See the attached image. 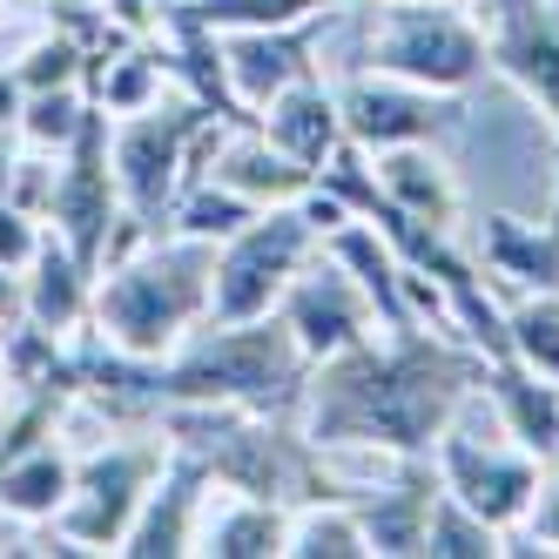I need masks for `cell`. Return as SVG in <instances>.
Returning <instances> with one entry per match:
<instances>
[{
  "label": "cell",
  "instance_id": "cell-4",
  "mask_svg": "<svg viewBox=\"0 0 559 559\" xmlns=\"http://www.w3.org/2000/svg\"><path fill=\"white\" fill-rule=\"evenodd\" d=\"M229 122L210 115L195 95H182L176 108H135V115H108V163H115V189L122 210L142 229H163L176 195L210 169V148Z\"/></svg>",
  "mask_w": 559,
  "mask_h": 559
},
{
  "label": "cell",
  "instance_id": "cell-15",
  "mask_svg": "<svg viewBox=\"0 0 559 559\" xmlns=\"http://www.w3.org/2000/svg\"><path fill=\"white\" fill-rule=\"evenodd\" d=\"M478 391L492 397V418H499V431L512 438L519 452H533L539 465L559 459V384L552 378L526 371L519 357H486Z\"/></svg>",
  "mask_w": 559,
  "mask_h": 559
},
{
  "label": "cell",
  "instance_id": "cell-30",
  "mask_svg": "<svg viewBox=\"0 0 559 559\" xmlns=\"http://www.w3.org/2000/svg\"><path fill=\"white\" fill-rule=\"evenodd\" d=\"M21 317H27V284H21V270L0 263V337H8Z\"/></svg>",
  "mask_w": 559,
  "mask_h": 559
},
{
  "label": "cell",
  "instance_id": "cell-5",
  "mask_svg": "<svg viewBox=\"0 0 559 559\" xmlns=\"http://www.w3.org/2000/svg\"><path fill=\"white\" fill-rule=\"evenodd\" d=\"M365 68L465 95L486 74V34L472 21V0H378L365 21Z\"/></svg>",
  "mask_w": 559,
  "mask_h": 559
},
{
  "label": "cell",
  "instance_id": "cell-8",
  "mask_svg": "<svg viewBox=\"0 0 559 559\" xmlns=\"http://www.w3.org/2000/svg\"><path fill=\"white\" fill-rule=\"evenodd\" d=\"M431 472H438V486H445L459 506H472L486 526H499V533H512L519 519H526V506H533V492H539V459L533 452H519L512 438L499 431V418H492V438L486 431H465L459 418L431 438Z\"/></svg>",
  "mask_w": 559,
  "mask_h": 559
},
{
  "label": "cell",
  "instance_id": "cell-13",
  "mask_svg": "<svg viewBox=\"0 0 559 559\" xmlns=\"http://www.w3.org/2000/svg\"><path fill=\"white\" fill-rule=\"evenodd\" d=\"M203 492H210V465L169 445L155 486L142 492L135 519H129V539H122V559H182L189 539H195V512H203Z\"/></svg>",
  "mask_w": 559,
  "mask_h": 559
},
{
  "label": "cell",
  "instance_id": "cell-31",
  "mask_svg": "<svg viewBox=\"0 0 559 559\" xmlns=\"http://www.w3.org/2000/svg\"><path fill=\"white\" fill-rule=\"evenodd\" d=\"M21 102H27V88H21V74H14V61L0 68V129H14V115H21Z\"/></svg>",
  "mask_w": 559,
  "mask_h": 559
},
{
  "label": "cell",
  "instance_id": "cell-12",
  "mask_svg": "<svg viewBox=\"0 0 559 559\" xmlns=\"http://www.w3.org/2000/svg\"><path fill=\"white\" fill-rule=\"evenodd\" d=\"M331 14L317 21H290V27H216L223 34V74H229V95L243 115H257L270 95H284L297 74H310L317 61V27H324Z\"/></svg>",
  "mask_w": 559,
  "mask_h": 559
},
{
  "label": "cell",
  "instance_id": "cell-19",
  "mask_svg": "<svg viewBox=\"0 0 559 559\" xmlns=\"http://www.w3.org/2000/svg\"><path fill=\"white\" fill-rule=\"evenodd\" d=\"M257 129L276 142V148H290L304 169H317L324 155L344 142V108H337V88L324 82V74H297V82L284 95H270L257 108Z\"/></svg>",
  "mask_w": 559,
  "mask_h": 559
},
{
  "label": "cell",
  "instance_id": "cell-23",
  "mask_svg": "<svg viewBox=\"0 0 559 559\" xmlns=\"http://www.w3.org/2000/svg\"><path fill=\"white\" fill-rule=\"evenodd\" d=\"M506 357L559 384V290H519L506 304Z\"/></svg>",
  "mask_w": 559,
  "mask_h": 559
},
{
  "label": "cell",
  "instance_id": "cell-26",
  "mask_svg": "<svg viewBox=\"0 0 559 559\" xmlns=\"http://www.w3.org/2000/svg\"><path fill=\"white\" fill-rule=\"evenodd\" d=\"M250 216H257V203H243L236 189H223V182H210V176H195V182L176 195V210H169L163 229H182V236H203V243H223V236L243 229Z\"/></svg>",
  "mask_w": 559,
  "mask_h": 559
},
{
  "label": "cell",
  "instance_id": "cell-16",
  "mask_svg": "<svg viewBox=\"0 0 559 559\" xmlns=\"http://www.w3.org/2000/svg\"><path fill=\"white\" fill-rule=\"evenodd\" d=\"M371 169H378V189L391 195L397 216H412V223H425V229H445V236H452V223H459V176H452L445 155H438V142L378 148Z\"/></svg>",
  "mask_w": 559,
  "mask_h": 559
},
{
  "label": "cell",
  "instance_id": "cell-34",
  "mask_svg": "<svg viewBox=\"0 0 559 559\" xmlns=\"http://www.w3.org/2000/svg\"><path fill=\"white\" fill-rule=\"evenodd\" d=\"M552 129H559V122H552Z\"/></svg>",
  "mask_w": 559,
  "mask_h": 559
},
{
  "label": "cell",
  "instance_id": "cell-22",
  "mask_svg": "<svg viewBox=\"0 0 559 559\" xmlns=\"http://www.w3.org/2000/svg\"><path fill=\"white\" fill-rule=\"evenodd\" d=\"M284 559H371V539L357 526L344 492H317L284 512Z\"/></svg>",
  "mask_w": 559,
  "mask_h": 559
},
{
  "label": "cell",
  "instance_id": "cell-29",
  "mask_svg": "<svg viewBox=\"0 0 559 559\" xmlns=\"http://www.w3.org/2000/svg\"><path fill=\"white\" fill-rule=\"evenodd\" d=\"M41 216H27V210H14L8 195H0V263L8 270H27L34 263V250H41Z\"/></svg>",
  "mask_w": 559,
  "mask_h": 559
},
{
  "label": "cell",
  "instance_id": "cell-11",
  "mask_svg": "<svg viewBox=\"0 0 559 559\" xmlns=\"http://www.w3.org/2000/svg\"><path fill=\"white\" fill-rule=\"evenodd\" d=\"M472 21L486 34V68L559 122V0H472Z\"/></svg>",
  "mask_w": 559,
  "mask_h": 559
},
{
  "label": "cell",
  "instance_id": "cell-27",
  "mask_svg": "<svg viewBox=\"0 0 559 559\" xmlns=\"http://www.w3.org/2000/svg\"><path fill=\"white\" fill-rule=\"evenodd\" d=\"M14 74H21L27 95H41V88H82L88 82V48L74 41L68 27H55V34H41V41L14 61Z\"/></svg>",
  "mask_w": 559,
  "mask_h": 559
},
{
  "label": "cell",
  "instance_id": "cell-14",
  "mask_svg": "<svg viewBox=\"0 0 559 559\" xmlns=\"http://www.w3.org/2000/svg\"><path fill=\"white\" fill-rule=\"evenodd\" d=\"M203 176L223 182V189H236V195H243V203H257V210L297 203V195H310V182H317V169H304L290 148H276V142L257 129V115H250V122H229V129L216 135Z\"/></svg>",
  "mask_w": 559,
  "mask_h": 559
},
{
  "label": "cell",
  "instance_id": "cell-18",
  "mask_svg": "<svg viewBox=\"0 0 559 559\" xmlns=\"http://www.w3.org/2000/svg\"><path fill=\"white\" fill-rule=\"evenodd\" d=\"M284 512L290 506L229 492V486H216V478H210L189 552H203V559H276V552H284Z\"/></svg>",
  "mask_w": 559,
  "mask_h": 559
},
{
  "label": "cell",
  "instance_id": "cell-28",
  "mask_svg": "<svg viewBox=\"0 0 559 559\" xmlns=\"http://www.w3.org/2000/svg\"><path fill=\"white\" fill-rule=\"evenodd\" d=\"M499 552H559V459L539 472V492H533L526 519L499 539Z\"/></svg>",
  "mask_w": 559,
  "mask_h": 559
},
{
  "label": "cell",
  "instance_id": "cell-7",
  "mask_svg": "<svg viewBox=\"0 0 559 559\" xmlns=\"http://www.w3.org/2000/svg\"><path fill=\"white\" fill-rule=\"evenodd\" d=\"M169 445L163 438H122V445H102L88 459H74V486L61 499V512L48 519L55 539L68 552H122L129 519L142 506V492L155 486Z\"/></svg>",
  "mask_w": 559,
  "mask_h": 559
},
{
  "label": "cell",
  "instance_id": "cell-24",
  "mask_svg": "<svg viewBox=\"0 0 559 559\" xmlns=\"http://www.w3.org/2000/svg\"><path fill=\"white\" fill-rule=\"evenodd\" d=\"M499 526H486L472 506H459L445 486L431 492V512H425V559H499Z\"/></svg>",
  "mask_w": 559,
  "mask_h": 559
},
{
  "label": "cell",
  "instance_id": "cell-33",
  "mask_svg": "<svg viewBox=\"0 0 559 559\" xmlns=\"http://www.w3.org/2000/svg\"><path fill=\"white\" fill-rule=\"evenodd\" d=\"M546 223L559 229V155H552V203H546Z\"/></svg>",
  "mask_w": 559,
  "mask_h": 559
},
{
  "label": "cell",
  "instance_id": "cell-2",
  "mask_svg": "<svg viewBox=\"0 0 559 559\" xmlns=\"http://www.w3.org/2000/svg\"><path fill=\"white\" fill-rule=\"evenodd\" d=\"M210 276H216V243L182 229H148L129 257H115L95 276V310L88 331L115 344L122 357H169L195 324H210Z\"/></svg>",
  "mask_w": 559,
  "mask_h": 559
},
{
  "label": "cell",
  "instance_id": "cell-10",
  "mask_svg": "<svg viewBox=\"0 0 559 559\" xmlns=\"http://www.w3.org/2000/svg\"><path fill=\"white\" fill-rule=\"evenodd\" d=\"M276 317L290 324V337H297V350L310 357V365H324V357H337V350H350V344H365L371 331H384L378 324V304L365 297V284L317 243V257L290 276V290H284V304H276Z\"/></svg>",
  "mask_w": 559,
  "mask_h": 559
},
{
  "label": "cell",
  "instance_id": "cell-6",
  "mask_svg": "<svg viewBox=\"0 0 559 559\" xmlns=\"http://www.w3.org/2000/svg\"><path fill=\"white\" fill-rule=\"evenodd\" d=\"M324 236L310 229L297 203L257 210L243 229H229L216 243V276H210V324H243V317H270L284 304L290 276L317 257Z\"/></svg>",
  "mask_w": 559,
  "mask_h": 559
},
{
  "label": "cell",
  "instance_id": "cell-25",
  "mask_svg": "<svg viewBox=\"0 0 559 559\" xmlns=\"http://www.w3.org/2000/svg\"><path fill=\"white\" fill-rule=\"evenodd\" d=\"M95 115L88 88H41V95H27L21 115H14V135L21 148H41V155H61L74 135H82V122Z\"/></svg>",
  "mask_w": 559,
  "mask_h": 559
},
{
  "label": "cell",
  "instance_id": "cell-32",
  "mask_svg": "<svg viewBox=\"0 0 559 559\" xmlns=\"http://www.w3.org/2000/svg\"><path fill=\"white\" fill-rule=\"evenodd\" d=\"M0 552H27V546H21V533L8 526V512H0Z\"/></svg>",
  "mask_w": 559,
  "mask_h": 559
},
{
  "label": "cell",
  "instance_id": "cell-20",
  "mask_svg": "<svg viewBox=\"0 0 559 559\" xmlns=\"http://www.w3.org/2000/svg\"><path fill=\"white\" fill-rule=\"evenodd\" d=\"M478 270L506 290H559V229L526 216H478Z\"/></svg>",
  "mask_w": 559,
  "mask_h": 559
},
{
  "label": "cell",
  "instance_id": "cell-3",
  "mask_svg": "<svg viewBox=\"0 0 559 559\" xmlns=\"http://www.w3.org/2000/svg\"><path fill=\"white\" fill-rule=\"evenodd\" d=\"M155 405H236L297 418L310 357L297 350L284 317H243V324H195L169 357L148 365Z\"/></svg>",
  "mask_w": 559,
  "mask_h": 559
},
{
  "label": "cell",
  "instance_id": "cell-9",
  "mask_svg": "<svg viewBox=\"0 0 559 559\" xmlns=\"http://www.w3.org/2000/svg\"><path fill=\"white\" fill-rule=\"evenodd\" d=\"M337 108H344V135L371 155L397 142H445L465 122V95L405 82V74H384V68H357L337 88Z\"/></svg>",
  "mask_w": 559,
  "mask_h": 559
},
{
  "label": "cell",
  "instance_id": "cell-17",
  "mask_svg": "<svg viewBox=\"0 0 559 559\" xmlns=\"http://www.w3.org/2000/svg\"><path fill=\"white\" fill-rule=\"evenodd\" d=\"M27 284V324L48 331L61 344H74L88 331V310H95V270L74 257L61 236H41V250H34V263L21 270Z\"/></svg>",
  "mask_w": 559,
  "mask_h": 559
},
{
  "label": "cell",
  "instance_id": "cell-21",
  "mask_svg": "<svg viewBox=\"0 0 559 559\" xmlns=\"http://www.w3.org/2000/svg\"><path fill=\"white\" fill-rule=\"evenodd\" d=\"M74 486V459L61 445H34L21 459H0V512L14 526H48Z\"/></svg>",
  "mask_w": 559,
  "mask_h": 559
},
{
  "label": "cell",
  "instance_id": "cell-1",
  "mask_svg": "<svg viewBox=\"0 0 559 559\" xmlns=\"http://www.w3.org/2000/svg\"><path fill=\"white\" fill-rule=\"evenodd\" d=\"M478 357L459 331L405 324V331H371L324 365H310L297 425L317 452L337 445H378V452H431L465 397L478 391Z\"/></svg>",
  "mask_w": 559,
  "mask_h": 559
}]
</instances>
